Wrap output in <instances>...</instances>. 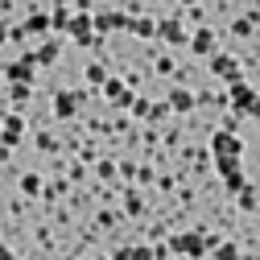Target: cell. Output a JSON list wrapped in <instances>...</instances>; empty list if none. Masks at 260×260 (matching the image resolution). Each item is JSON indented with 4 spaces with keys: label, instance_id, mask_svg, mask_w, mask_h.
Here are the masks:
<instances>
[{
    "label": "cell",
    "instance_id": "obj_9",
    "mask_svg": "<svg viewBox=\"0 0 260 260\" xmlns=\"http://www.w3.org/2000/svg\"><path fill=\"white\" fill-rule=\"evenodd\" d=\"M252 219H260V199H256V211H252Z\"/></svg>",
    "mask_w": 260,
    "mask_h": 260
},
{
    "label": "cell",
    "instance_id": "obj_7",
    "mask_svg": "<svg viewBox=\"0 0 260 260\" xmlns=\"http://www.w3.org/2000/svg\"><path fill=\"white\" fill-rule=\"evenodd\" d=\"M256 95H260V91H256L248 79H240V83H227V100H232V108H236V112H248Z\"/></svg>",
    "mask_w": 260,
    "mask_h": 260
},
{
    "label": "cell",
    "instance_id": "obj_1",
    "mask_svg": "<svg viewBox=\"0 0 260 260\" xmlns=\"http://www.w3.org/2000/svg\"><path fill=\"white\" fill-rule=\"evenodd\" d=\"M141 62H145V71H149V83L153 87H174L178 83V75H182V67H186V58L178 54V50H166V46H145L141 50Z\"/></svg>",
    "mask_w": 260,
    "mask_h": 260
},
{
    "label": "cell",
    "instance_id": "obj_3",
    "mask_svg": "<svg viewBox=\"0 0 260 260\" xmlns=\"http://www.w3.org/2000/svg\"><path fill=\"white\" fill-rule=\"evenodd\" d=\"M29 133H34L29 116H17V112H9L5 120H0V145H5V149H13V153H21V149L29 145Z\"/></svg>",
    "mask_w": 260,
    "mask_h": 260
},
{
    "label": "cell",
    "instance_id": "obj_2",
    "mask_svg": "<svg viewBox=\"0 0 260 260\" xmlns=\"http://www.w3.org/2000/svg\"><path fill=\"white\" fill-rule=\"evenodd\" d=\"M223 46V38H219V25H203V29H194V34H190V42H186V50H182V58L186 62H199V67H203V62L215 54Z\"/></svg>",
    "mask_w": 260,
    "mask_h": 260
},
{
    "label": "cell",
    "instance_id": "obj_5",
    "mask_svg": "<svg viewBox=\"0 0 260 260\" xmlns=\"http://www.w3.org/2000/svg\"><path fill=\"white\" fill-rule=\"evenodd\" d=\"M207 145H211L215 157H240L244 161V153H248V137L244 133H227V128H215Z\"/></svg>",
    "mask_w": 260,
    "mask_h": 260
},
{
    "label": "cell",
    "instance_id": "obj_6",
    "mask_svg": "<svg viewBox=\"0 0 260 260\" xmlns=\"http://www.w3.org/2000/svg\"><path fill=\"white\" fill-rule=\"evenodd\" d=\"M186 42H190V29L178 21V13L174 17H161L157 21V46H166V50H186Z\"/></svg>",
    "mask_w": 260,
    "mask_h": 260
},
{
    "label": "cell",
    "instance_id": "obj_4",
    "mask_svg": "<svg viewBox=\"0 0 260 260\" xmlns=\"http://www.w3.org/2000/svg\"><path fill=\"white\" fill-rule=\"evenodd\" d=\"M161 100L170 104V112H174L178 120H186V116L199 112V91H194V87H182V83L166 87V91H161Z\"/></svg>",
    "mask_w": 260,
    "mask_h": 260
},
{
    "label": "cell",
    "instance_id": "obj_8",
    "mask_svg": "<svg viewBox=\"0 0 260 260\" xmlns=\"http://www.w3.org/2000/svg\"><path fill=\"white\" fill-rule=\"evenodd\" d=\"M0 260H21V256H17V252H13V244H9V240H5V236H0Z\"/></svg>",
    "mask_w": 260,
    "mask_h": 260
}]
</instances>
